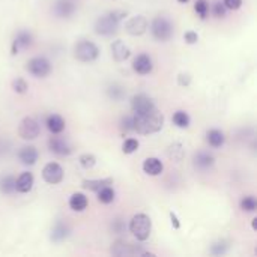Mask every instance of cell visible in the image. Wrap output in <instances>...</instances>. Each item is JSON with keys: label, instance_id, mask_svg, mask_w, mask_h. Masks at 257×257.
<instances>
[{"label": "cell", "instance_id": "cell-1", "mask_svg": "<svg viewBox=\"0 0 257 257\" xmlns=\"http://www.w3.org/2000/svg\"><path fill=\"white\" fill-rule=\"evenodd\" d=\"M134 116V131L143 136L155 134L163 130L164 114L157 110V107L145 114H133Z\"/></svg>", "mask_w": 257, "mask_h": 257}, {"label": "cell", "instance_id": "cell-2", "mask_svg": "<svg viewBox=\"0 0 257 257\" xmlns=\"http://www.w3.org/2000/svg\"><path fill=\"white\" fill-rule=\"evenodd\" d=\"M128 12L125 11H111L102 17H99L95 23V32L101 36H111L117 32V27L123 18H126Z\"/></svg>", "mask_w": 257, "mask_h": 257}, {"label": "cell", "instance_id": "cell-3", "mask_svg": "<svg viewBox=\"0 0 257 257\" xmlns=\"http://www.w3.org/2000/svg\"><path fill=\"white\" fill-rule=\"evenodd\" d=\"M130 232L134 235V238L140 242H145L149 239L152 232V221L146 214H137L130 221Z\"/></svg>", "mask_w": 257, "mask_h": 257}, {"label": "cell", "instance_id": "cell-4", "mask_svg": "<svg viewBox=\"0 0 257 257\" xmlns=\"http://www.w3.org/2000/svg\"><path fill=\"white\" fill-rule=\"evenodd\" d=\"M99 56V48L96 47V44H93L92 41H80L75 44L74 47V57L80 62L89 63L96 60Z\"/></svg>", "mask_w": 257, "mask_h": 257}, {"label": "cell", "instance_id": "cell-5", "mask_svg": "<svg viewBox=\"0 0 257 257\" xmlns=\"http://www.w3.org/2000/svg\"><path fill=\"white\" fill-rule=\"evenodd\" d=\"M151 32L157 41L166 42L173 36V24L166 17H157L151 24Z\"/></svg>", "mask_w": 257, "mask_h": 257}, {"label": "cell", "instance_id": "cell-6", "mask_svg": "<svg viewBox=\"0 0 257 257\" xmlns=\"http://www.w3.org/2000/svg\"><path fill=\"white\" fill-rule=\"evenodd\" d=\"M110 253L113 256L123 257V256H154L152 253H148L145 251L143 248H140L139 245H134L131 242H126V241H116L111 248H110Z\"/></svg>", "mask_w": 257, "mask_h": 257}, {"label": "cell", "instance_id": "cell-7", "mask_svg": "<svg viewBox=\"0 0 257 257\" xmlns=\"http://www.w3.org/2000/svg\"><path fill=\"white\" fill-rule=\"evenodd\" d=\"M26 69L29 74H32L36 78H45L51 72V63L47 57L38 56V57H32L27 62Z\"/></svg>", "mask_w": 257, "mask_h": 257}, {"label": "cell", "instance_id": "cell-8", "mask_svg": "<svg viewBox=\"0 0 257 257\" xmlns=\"http://www.w3.org/2000/svg\"><path fill=\"white\" fill-rule=\"evenodd\" d=\"M39 133H41V126L33 117L27 116L20 122L18 134L23 140H35L39 136Z\"/></svg>", "mask_w": 257, "mask_h": 257}, {"label": "cell", "instance_id": "cell-9", "mask_svg": "<svg viewBox=\"0 0 257 257\" xmlns=\"http://www.w3.org/2000/svg\"><path fill=\"white\" fill-rule=\"evenodd\" d=\"M131 108H133L134 114H145V113L154 110L155 104H154L152 98L148 96L146 93H137L131 99Z\"/></svg>", "mask_w": 257, "mask_h": 257}, {"label": "cell", "instance_id": "cell-10", "mask_svg": "<svg viewBox=\"0 0 257 257\" xmlns=\"http://www.w3.org/2000/svg\"><path fill=\"white\" fill-rule=\"evenodd\" d=\"M42 178L47 184L56 185L63 181V169L57 163H48L42 170Z\"/></svg>", "mask_w": 257, "mask_h": 257}, {"label": "cell", "instance_id": "cell-11", "mask_svg": "<svg viewBox=\"0 0 257 257\" xmlns=\"http://www.w3.org/2000/svg\"><path fill=\"white\" fill-rule=\"evenodd\" d=\"M32 44H33V35H32L29 30H20V32L15 35L14 41H12V45H11V54H12V56H15V54H18L21 50L29 48Z\"/></svg>", "mask_w": 257, "mask_h": 257}, {"label": "cell", "instance_id": "cell-12", "mask_svg": "<svg viewBox=\"0 0 257 257\" xmlns=\"http://www.w3.org/2000/svg\"><path fill=\"white\" fill-rule=\"evenodd\" d=\"M148 26H149L148 20L143 15H136V17H131L125 23V30H126V33H130L133 36H140V35L146 33Z\"/></svg>", "mask_w": 257, "mask_h": 257}, {"label": "cell", "instance_id": "cell-13", "mask_svg": "<svg viewBox=\"0 0 257 257\" xmlns=\"http://www.w3.org/2000/svg\"><path fill=\"white\" fill-rule=\"evenodd\" d=\"M48 149L59 157H68L72 152L71 145L68 143V140H65L63 137H59L57 134H54V137H50L48 140Z\"/></svg>", "mask_w": 257, "mask_h": 257}, {"label": "cell", "instance_id": "cell-14", "mask_svg": "<svg viewBox=\"0 0 257 257\" xmlns=\"http://www.w3.org/2000/svg\"><path fill=\"white\" fill-rule=\"evenodd\" d=\"M77 6L72 0H57L53 6V12L57 18H71Z\"/></svg>", "mask_w": 257, "mask_h": 257}, {"label": "cell", "instance_id": "cell-15", "mask_svg": "<svg viewBox=\"0 0 257 257\" xmlns=\"http://www.w3.org/2000/svg\"><path fill=\"white\" fill-rule=\"evenodd\" d=\"M133 69L140 74V75H148L152 72L154 69V62L151 59V56L148 54H139L137 57H134L133 60Z\"/></svg>", "mask_w": 257, "mask_h": 257}, {"label": "cell", "instance_id": "cell-16", "mask_svg": "<svg viewBox=\"0 0 257 257\" xmlns=\"http://www.w3.org/2000/svg\"><path fill=\"white\" fill-rule=\"evenodd\" d=\"M214 164H215V158L209 152L200 151L194 155V167L197 170H202V172L211 170L214 167Z\"/></svg>", "mask_w": 257, "mask_h": 257}, {"label": "cell", "instance_id": "cell-17", "mask_svg": "<svg viewBox=\"0 0 257 257\" xmlns=\"http://www.w3.org/2000/svg\"><path fill=\"white\" fill-rule=\"evenodd\" d=\"M33 185H35V178L30 172H24L15 179V191L18 193H23V194L30 193Z\"/></svg>", "mask_w": 257, "mask_h": 257}, {"label": "cell", "instance_id": "cell-18", "mask_svg": "<svg viewBox=\"0 0 257 257\" xmlns=\"http://www.w3.org/2000/svg\"><path fill=\"white\" fill-rule=\"evenodd\" d=\"M111 56L116 62H125L131 56V50L123 41L117 39L111 44Z\"/></svg>", "mask_w": 257, "mask_h": 257}, {"label": "cell", "instance_id": "cell-19", "mask_svg": "<svg viewBox=\"0 0 257 257\" xmlns=\"http://www.w3.org/2000/svg\"><path fill=\"white\" fill-rule=\"evenodd\" d=\"M45 125H47V130L51 134H60V133L65 131V126H66L65 119L60 114H56V113H51L50 116H47Z\"/></svg>", "mask_w": 257, "mask_h": 257}, {"label": "cell", "instance_id": "cell-20", "mask_svg": "<svg viewBox=\"0 0 257 257\" xmlns=\"http://www.w3.org/2000/svg\"><path fill=\"white\" fill-rule=\"evenodd\" d=\"M38 151L35 146H23L18 151V160L21 161V164L24 166H35L38 161Z\"/></svg>", "mask_w": 257, "mask_h": 257}, {"label": "cell", "instance_id": "cell-21", "mask_svg": "<svg viewBox=\"0 0 257 257\" xmlns=\"http://www.w3.org/2000/svg\"><path fill=\"white\" fill-rule=\"evenodd\" d=\"M164 170V164L161 163V160L155 158V157H151V158H146L143 161V172L148 175V176H160Z\"/></svg>", "mask_w": 257, "mask_h": 257}, {"label": "cell", "instance_id": "cell-22", "mask_svg": "<svg viewBox=\"0 0 257 257\" xmlns=\"http://www.w3.org/2000/svg\"><path fill=\"white\" fill-rule=\"evenodd\" d=\"M113 185V178H105V179H84L81 182V187L84 190H90V191H99L104 187Z\"/></svg>", "mask_w": 257, "mask_h": 257}, {"label": "cell", "instance_id": "cell-23", "mask_svg": "<svg viewBox=\"0 0 257 257\" xmlns=\"http://www.w3.org/2000/svg\"><path fill=\"white\" fill-rule=\"evenodd\" d=\"M69 233H71V229L65 223L57 221L53 226V230H51V241L53 242H62L69 236Z\"/></svg>", "mask_w": 257, "mask_h": 257}, {"label": "cell", "instance_id": "cell-24", "mask_svg": "<svg viewBox=\"0 0 257 257\" xmlns=\"http://www.w3.org/2000/svg\"><path fill=\"white\" fill-rule=\"evenodd\" d=\"M87 205H89V200L83 193H74L69 197V208L74 212H83L87 208Z\"/></svg>", "mask_w": 257, "mask_h": 257}, {"label": "cell", "instance_id": "cell-25", "mask_svg": "<svg viewBox=\"0 0 257 257\" xmlns=\"http://www.w3.org/2000/svg\"><path fill=\"white\" fill-rule=\"evenodd\" d=\"M206 142L211 148H221L226 143V136L220 130H209L206 133Z\"/></svg>", "mask_w": 257, "mask_h": 257}, {"label": "cell", "instance_id": "cell-26", "mask_svg": "<svg viewBox=\"0 0 257 257\" xmlns=\"http://www.w3.org/2000/svg\"><path fill=\"white\" fill-rule=\"evenodd\" d=\"M15 191V178L12 175H3L0 178V193L12 194Z\"/></svg>", "mask_w": 257, "mask_h": 257}, {"label": "cell", "instance_id": "cell-27", "mask_svg": "<svg viewBox=\"0 0 257 257\" xmlns=\"http://www.w3.org/2000/svg\"><path fill=\"white\" fill-rule=\"evenodd\" d=\"M167 155H169V158H170V160H173V161L179 163V161H182V160H184V157H185V149H184V146H182L181 143H173V145H170V146H169V149H167Z\"/></svg>", "mask_w": 257, "mask_h": 257}, {"label": "cell", "instance_id": "cell-28", "mask_svg": "<svg viewBox=\"0 0 257 257\" xmlns=\"http://www.w3.org/2000/svg\"><path fill=\"white\" fill-rule=\"evenodd\" d=\"M96 194H98V202H101V203H104V205L113 203V202H114V197H116V193H114V190L111 188V185L101 188L99 191H96Z\"/></svg>", "mask_w": 257, "mask_h": 257}, {"label": "cell", "instance_id": "cell-29", "mask_svg": "<svg viewBox=\"0 0 257 257\" xmlns=\"http://www.w3.org/2000/svg\"><path fill=\"white\" fill-rule=\"evenodd\" d=\"M173 123L178 126V128H188L190 123H191V119H190V114L184 110H178L175 114H173Z\"/></svg>", "mask_w": 257, "mask_h": 257}, {"label": "cell", "instance_id": "cell-30", "mask_svg": "<svg viewBox=\"0 0 257 257\" xmlns=\"http://www.w3.org/2000/svg\"><path fill=\"white\" fill-rule=\"evenodd\" d=\"M107 95H108L110 99H113V101H120V99H123V96H125V90H123V87L119 86V84H111V86L107 89Z\"/></svg>", "mask_w": 257, "mask_h": 257}, {"label": "cell", "instance_id": "cell-31", "mask_svg": "<svg viewBox=\"0 0 257 257\" xmlns=\"http://www.w3.org/2000/svg\"><path fill=\"white\" fill-rule=\"evenodd\" d=\"M241 209L244 212H256L257 209V200L254 196H245L241 200Z\"/></svg>", "mask_w": 257, "mask_h": 257}, {"label": "cell", "instance_id": "cell-32", "mask_svg": "<svg viewBox=\"0 0 257 257\" xmlns=\"http://www.w3.org/2000/svg\"><path fill=\"white\" fill-rule=\"evenodd\" d=\"M119 128H120V131H122L123 134L133 133V131H134V116H133V114L123 116V117L120 119Z\"/></svg>", "mask_w": 257, "mask_h": 257}, {"label": "cell", "instance_id": "cell-33", "mask_svg": "<svg viewBox=\"0 0 257 257\" xmlns=\"http://www.w3.org/2000/svg\"><path fill=\"white\" fill-rule=\"evenodd\" d=\"M227 251H229V242L227 241H218V242L212 244V247L209 250V253L212 256H223Z\"/></svg>", "mask_w": 257, "mask_h": 257}, {"label": "cell", "instance_id": "cell-34", "mask_svg": "<svg viewBox=\"0 0 257 257\" xmlns=\"http://www.w3.org/2000/svg\"><path fill=\"white\" fill-rule=\"evenodd\" d=\"M139 146H140L139 140H137V139L130 137V139H126V140L122 143V152H123V154H126V155L134 154V152L139 149Z\"/></svg>", "mask_w": 257, "mask_h": 257}, {"label": "cell", "instance_id": "cell-35", "mask_svg": "<svg viewBox=\"0 0 257 257\" xmlns=\"http://www.w3.org/2000/svg\"><path fill=\"white\" fill-rule=\"evenodd\" d=\"M78 163H80V166H81L83 169L89 170V169H93V167H95V164H96V157L92 155V154H83V155H80Z\"/></svg>", "mask_w": 257, "mask_h": 257}, {"label": "cell", "instance_id": "cell-36", "mask_svg": "<svg viewBox=\"0 0 257 257\" xmlns=\"http://www.w3.org/2000/svg\"><path fill=\"white\" fill-rule=\"evenodd\" d=\"M194 11L199 15V18L205 20L208 17V12H209V3L206 0H197L194 5Z\"/></svg>", "mask_w": 257, "mask_h": 257}, {"label": "cell", "instance_id": "cell-37", "mask_svg": "<svg viewBox=\"0 0 257 257\" xmlns=\"http://www.w3.org/2000/svg\"><path fill=\"white\" fill-rule=\"evenodd\" d=\"M12 89H14V92L20 93V95H24V93L27 92L29 86H27L26 80H23V78H15V80L12 81Z\"/></svg>", "mask_w": 257, "mask_h": 257}, {"label": "cell", "instance_id": "cell-38", "mask_svg": "<svg viewBox=\"0 0 257 257\" xmlns=\"http://www.w3.org/2000/svg\"><path fill=\"white\" fill-rule=\"evenodd\" d=\"M212 14L217 17V18H224L226 14H227V8L224 6V3L221 2H215L214 6H212Z\"/></svg>", "mask_w": 257, "mask_h": 257}, {"label": "cell", "instance_id": "cell-39", "mask_svg": "<svg viewBox=\"0 0 257 257\" xmlns=\"http://www.w3.org/2000/svg\"><path fill=\"white\" fill-rule=\"evenodd\" d=\"M111 230H113L114 233L120 235V233H125L126 226H125V223H123L122 220H113V223H111Z\"/></svg>", "mask_w": 257, "mask_h": 257}, {"label": "cell", "instance_id": "cell-40", "mask_svg": "<svg viewBox=\"0 0 257 257\" xmlns=\"http://www.w3.org/2000/svg\"><path fill=\"white\" fill-rule=\"evenodd\" d=\"M184 41H185L187 44H190V45H194V44H197V41H199V35H197L196 32H193V30L185 32V33H184Z\"/></svg>", "mask_w": 257, "mask_h": 257}, {"label": "cell", "instance_id": "cell-41", "mask_svg": "<svg viewBox=\"0 0 257 257\" xmlns=\"http://www.w3.org/2000/svg\"><path fill=\"white\" fill-rule=\"evenodd\" d=\"M190 83H191V75H190V74L181 72V74L178 75V84H179V86H190Z\"/></svg>", "mask_w": 257, "mask_h": 257}, {"label": "cell", "instance_id": "cell-42", "mask_svg": "<svg viewBox=\"0 0 257 257\" xmlns=\"http://www.w3.org/2000/svg\"><path fill=\"white\" fill-rule=\"evenodd\" d=\"M223 3L227 9H232V11H236L242 6V0H223Z\"/></svg>", "mask_w": 257, "mask_h": 257}, {"label": "cell", "instance_id": "cell-43", "mask_svg": "<svg viewBox=\"0 0 257 257\" xmlns=\"http://www.w3.org/2000/svg\"><path fill=\"white\" fill-rule=\"evenodd\" d=\"M170 221H172V226H173V229H181V223H179V220H178V217H176V214L175 212H170Z\"/></svg>", "mask_w": 257, "mask_h": 257}, {"label": "cell", "instance_id": "cell-44", "mask_svg": "<svg viewBox=\"0 0 257 257\" xmlns=\"http://www.w3.org/2000/svg\"><path fill=\"white\" fill-rule=\"evenodd\" d=\"M257 229V218H254L253 220V230H256Z\"/></svg>", "mask_w": 257, "mask_h": 257}, {"label": "cell", "instance_id": "cell-45", "mask_svg": "<svg viewBox=\"0 0 257 257\" xmlns=\"http://www.w3.org/2000/svg\"><path fill=\"white\" fill-rule=\"evenodd\" d=\"M178 2H179V3H188L190 0H178Z\"/></svg>", "mask_w": 257, "mask_h": 257}]
</instances>
